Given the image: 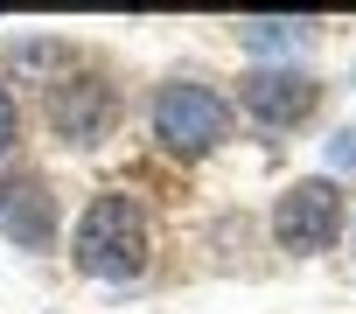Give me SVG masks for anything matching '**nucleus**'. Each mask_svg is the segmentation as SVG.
Returning a JSON list of instances; mask_svg holds the SVG:
<instances>
[{
    "label": "nucleus",
    "mask_w": 356,
    "mask_h": 314,
    "mask_svg": "<svg viewBox=\"0 0 356 314\" xmlns=\"http://www.w3.org/2000/svg\"><path fill=\"white\" fill-rule=\"evenodd\" d=\"M147 265V210L126 189L91 196L84 224H77V272L91 279H133Z\"/></svg>",
    "instance_id": "f257e3e1"
},
{
    "label": "nucleus",
    "mask_w": 356,
    "mask_h": 314,
    "mask_svg": "<svg viewBox=\"0 0 356 314\" xmlns=\"http://www.w3.org/2000/svg\"><path fill=\"white\" fill-rule=\"evenodd\" d=\"M314 98H321V84L307 70H252L245 77V112L259 126H293L314 112Z\"/></svg>",
    "instance_id": "423d86ee"
},
{
    "label": "nucleus",
    "mask_w": 356,
    "mask_h": 314,
    "mask_svg": "<svg viewBox=\"0 0 356 314\" xmlns=\"http://www.w3.org/2000/svg\"><path fill=\"white\" fill-rule=\"evenodd\" d=\"M0 231L22 251H42L56 238V196L42 175H0Z\"/></svg>",
    "instance_id": "39448f33"
},
{
    "label": "nucleus",
    "mask_w": 356,
    "mask_h": 314,
    "mask_svg": "<svg viewBox=\"0 0 356 314\" xmlns=\"http://www.w3.org/2000/svg\"><path fill=\"white\" fill-rule=\"evenodd\" d=\"M245 42L280 56V49H300L307 42V22H245Z\"/></svg>",
    "instance_id": "0eeeda50"
},
{
    "label": "nucleus",
    "mask_w": 356,
    "mask_h": 314,
    "mask_svg": "<svg viewBox=\"0 0 356 314\" xmlns=\"http://www.w3.org/2000/svg\"><path fill=\"white\" fill-rule=\"evenodd\" d=\"M15 140H22V112H15L8 84H0V154H15Z\"/></svg>",
    "instance_id": "6e6552de"
},
{
    "label": "nucleus",
    "mask_w": 356,
    "mask_h": 314,
    "mask_svg": "<svg viewBox=\"0 0 356 314\" xmlns=\"http://www.w3.org/2000/svg\"><path fill=\"white\" fill-rule=\"evenodd\" d=\"M154 133L175 154H210L217 140H231V105L210 84H168L154 98Z\"/></svg>",
    "instance_id": "f03ea898"
},
{
    "label": "nucleus",
    "mask_w": 356,
    "mask_h": 314,
    "mask_svg": "<svg viewBox=\"0 0 356 314\" xmlns=\"http://www.w3.org/2000/svg\"><path fill=\"white\" fill-rule=\"evenodd\" d=\"M335 231H342V189H335L328 175L293 182V189L280 196V210H273V238H280L286 251H328Z\"/></svg>",
    "instance_id": "20e7f679"
},
{
    "label": "nucleus",
    "mask_w": 356,
    "mask_h": 314,
    "mask_svg": "<svg viewBox=\"0 0 356 314\" xmlns=\"http://www.w3.org/2000/svg\"><path fill=\"white\" fill-rule=\"evenodd\" d=\"M42 112H49L56 140H70V147H98V140L112 133V119H119V91H112L105 77L77 70V77H63V84H42Z\"/></svg>",
    "instance_id": "7ed1b4c3"
}]
</instances>
